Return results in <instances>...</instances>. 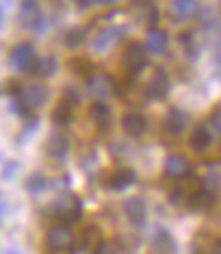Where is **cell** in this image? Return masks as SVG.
Wrapping results in <instances>:
<instances>
[{
  "label": "cell",
  "mask_w": 221,
  "mask_h": 254,
  "mask_svg": "<svg viewBox=\"0 0 221 254\" xmlns=\"http://www.w3.org/2000/svg\"><path fill=\"white\" fill-rule=\"evenodd\" d=\"M188 114L183 110H178V107H174V110L166 112L164 122H162V126H164V131L169 133V135H181V133L186 131V126H188Z\"/></svg>",
  "instance_id": "cell-10"
},
{
  "label": "cell",
  "mask_w": 221,
  "mask_h": 254,
  "mask_svg": "<svg viewBox=\"0 0 221 254\" xmlns=\"http://www.w3.org/2000/svg\"><path fill=\"white\" fill-rule=\"evenodd\" d=\"M10 214V202H7V197L0 192V216H7Z\"/></svg>",
  "instance_id": "cell-32"
},
{
  "label": "cell",
  "mask_w": 221,
  "mask_h": 254,
  "mask_svg": "<svg viewBox=\"0 0 221 254\" xmlns=\"http://www.w3.org/2000/svg\"><path fill=\"white\" fill-rule=\"evenodd\" d=\"M55 69H57V60L53 55L38 57V62H36V66H33V71H36L41 78H50L53 74H55Z\"/></svg>",
  "instance_id": "cell-25"
},
{
  "label": "cell",
  "mask_w": 221,
  "mask_h": 254,
  "mask_svg": "<svg viewBox=\"0 0 221 254\" xmlns=\"http://www.w3.org/2000/svg\"><path fill=\"white\" fill-rule=\"evenodd\" d=\"M124 214L136 228H143L147 219V202L143 197H129L124 202Z\"/></svg>",
  "instance_id": "cell-9"
},
{
  "label": "cell",
  "mask_w": 221,
  "mask_h": 254,
  "mask_svg": "<svg viewBox=\"0 0 221 254\" xmlns=\"http://www.w3.org/2000/svg\"><path fill=\"white\" fill-rule=\"evenodd\" d=\"M45 152H48V157H53V159H65L67 152H69V138H67V133H62V131L53 133L45 140Z\"/></svg>",
  "instance_id": "cell-13"
},
{
  "label": "cell",
  "mask_w": 221,
  "mask_h": 254,
  "mask_svg": "<svg viewBox=\"0 0 221 254\" xmlns=\"http://www.w3.org/2000/svg\"><path fill=\"white\" fill-rule=\"evenodd\" d=\"M214 252H221V240H214Z\"/></svg>",
  "instance_id": "cell-35"
},
{
  "label": "cell",
  "mask_w": 221,
  "mask_h": 254,
  "mask_svg": "<svg viewBox=\"0 0 221 254\" xmlns=\"http://www.w3.org/2000/svg\"><path fill=\"white\" fill-rule=\"evenodd\" d=\"M188 174H190V164H188L186 157H181V155L166 157V162H164V176L166 178L178 181V178H186Z\"/></svg>",
  "instance_id": "cell-15"
},
{
  "label": "cell",
  "mask_w": 221,
  "mask_h": 254,
  "mask_svg": "<svg viewBox=\"0 0 221 254\" xmlns=\"http://www.w3.org/2000/svg\"><path fill=\"white\" fill-rule=\"evenodd\" d=\"M141 10H143V19H147V22H157V7L152 0H143L141 2Z\"/></svg>",
  "instance_id": "cell-27"
},
{
  "label": "cell",
  "mask_w": 221,
  "mask_h": 254,
  "mask_svg": "<svg viewBox=\"0 0 221 254\" xmlns=\"http://www.w3.org/2000/svg\"><path fill=\"white\" fill-rule=\"evenodd\" d=\"M17 169H19L17 162H7V164L2 166V178H5V181H10V178L17 174Z\"/></svg>",
  "instance_id": "cell-28"
},
{
  "label": "cell",
  "mask_w": 221,
  "mask_h": 254,
  "mask_svg": "<svg viewBox=\"0 0 221 254\" xmlns=\"http://www.w3.org/2000/svg\"><path fill=\"white\" fill-rule=\"evenodd\" d=\"M93 2H95V0H74V5H76L78 10H88Z\"/></svg>",
  "instance_id": "cell-33"
},
{
  "label": "cell",
  "mask_w": 221,
  "mask_h": 254,
  "mask_svg": "<svg viewBox=\"0 0 221 254\" xmlns=\"http://www.w3.org/2000/svg\"><path fill=\"white\" fill-rule=\"evenodd\" d=\"M147 128V119H145L141 112H126L122 117V131L131 138H141Z\"/></svg>",
  "instance_id": "cell-11"
},
{
  "label": "cell",
  "mask_w": 221,
  "mask_h": 254,
  "mask_svg": "<svg viewBox=\"0 0 221 254\" xmlns=\"http://www.w3.org/2000/svg\"><path fill=\"white\" fill-rule=\"evenodd\" d=\"M65 100H69V102H72V105H78V93L74 88H65Z\"/></svg>",
  "instance_id": "cell-31"
},
{
  "label": "cell",
  "mask_w": 221,
  "mask_h": 254,
  "mask_svg": "<svg viewBox=\"0 0 221 254\" xmlns=\"http://www.w3.org/2000/svg\"><path fill=\"white\" fill-rule=\"evenodd\" d=\"M53 216L62 223H76L83 216V202L74 195V192H62L60 197L53 202Z\"/></svg>",
  "instance_id": "cell-1"
},
{
  "label": "cell",
  "mask_w": 221,
  "mask_h": 254,
  "mask_svg": "<svg viewBox=\"0 0 221 254\" xmlns=\"http://www.w3.org/2000/svg\"><path fill=\"white\" fill-rule=\"evenodd\" d=\"M133 183H136V171L129 169V166L112 171V176L107 178V188L114 190V192H122V190H126L129 186H133Z\"/></svg>",
  "instance_id": "cell-16"
},
{
  "label": "cell",
  "mask_w": 221,
  "mask_h": 254,
  "mask_svg": "<svg viewBox=\"0 0 221 254\" xmlns=\"http://www.w3.org/2000/svg\"><path fill=\"white\" fill-rule=\"evenodd\" d=\"M212 128H214V133L221 135V110H217L212 114Z\"/></svg>",
  "instance_id": "cell-30"
},
{
  "label": "cell",
  "mask_w": 221,
  "mask_h": 254,
  "mask_svg": "<svg viewBox=\"0 0 221 254\" xmlns=\"http://www.w3.org/2000/svg\"><path fill=\"white\" fill-rule=\"evenodd\" d=\"M19 24L24 29H33V31H43L48 26L45 14L38 7V0H24L22 7H19Z\"/></svg>",
  "instance_id": "cell-5"
},
{
  "label": "cell",
  "mask_w": 221,
  "mask_h": 254,
  "mask_svg": "<svg viewBox=\"0 0 221 254\" xmlns=\"http://www.w3.org/2000/svg\"><path fill=\"white\" fill-rule=\"evenodd\" d=\"M102 243V233H100V228L98 226H86L83 228V233H81V238H78V247L81 250H98V245Z\"/></svg>",
  "instance_id": "cell-19"
},
{
  "label": "cell",
  "mask_w": 221,
  "mask_h": 254,
  "mask_svg": "<svg viewBox=\"0 0 221 254\" xmlns=\"http://www.w3.org/2000/svg\"><path fill=\"white\" fill-rule=\"evenodd\" d=\"M88 93L95 100H107L117 93V83L107 74H95V76H88Z\"/></svg>",
  "instance_id": "cell-7"
},
{
  "label": "cell",
  "mask_w": 221,
  "mask_h": 254,
  "mask_svg": "<svg viewBox=\"0 0 221 254\" xmlns=\"http://www.w3.org/2000/svg\"><path fill=\"white\" fill-rule=\"evenodd\" d=\"M122 64L129 76H138L143 71V66L147 64V48L143 43H129L124 50Z\"/></svg>",
  "instance_id": "cell-3"
},
{
  "label": "cell",
  "mask_w": 221,
  "mask_h": 254,
  "mask_svg": "<svg viewBox=\"0 0 221 254\" xmlns=\"http://www.w3.org/2000/svg\"><path fill=\"white\" fill-rule=\"evenodd\" d=\"M72 119H74V105H72L69 100H62L55 110H53V122H55L57 126H69Z\"/></svg>",
  "instance_id": "cell-22"
},
{
  "label": "cell",
  "mask_w": 221,
  "mask_h": 254,
  "mask_svg": "<svg viewBox=\"0 0 221 254\" xmlns=\"http://www.w3.org/2000/svg\"><path fill=\"white\" fill-rule=\"evenodd\" d=\"M169 88H171V83H169V74H166L164 69H155L152 78L147 81L145 95H147V100L159 102V100H164L166 95H169Z\"/></svg>",
  "instance_id": "cell-8"
},
{
  "label": "cell",
  "mask_w": 221,
  "mask_h": 254,
  "mask_svg": "<svg viewBox=\"0 0 221 254\" xmlns=\"http://www.w3.org/2000/svg\"><path fill=\"white\" fill-rule=\"evenodd\" d=\"M169 45V33L164 29H150L147 38H145V48L147 53H164Z\"/></svg>",
  "instance_id": "cell-18"
},
{
  "label": "cell",
  "mask_w": 221,
  "mask_h": 254,
  "mask_svg": "<svg viewBox=\"0 0 221 254\" xmlns=\"http://www.w3.org/2000/svg\"><path fill=\"white\" fill-rule=\"evenodd\" d=\"M36 62H38V55H36V48L31 43H17L10 50V64L22 74L33 71Z\"/></svg>",
  "instance_id": "cell-4"
},
{
  "label": "cell",
  "mask_w": 221,
  "mask_h": 254,
  "mask_svg": "<svg viewBox=\"0 0 221 254\" xmlns=\"http://www.w3.org/2000/svg\"><path fill=\"white\" fill-rule=\"evenodd\" d=\"M95 2H100V5H112L114 0H95Z\"/></svg>",
  "instance_id": "cell-36"
},
{
  "label": "cell",
  "mask_w": 221,
  "mask_h": 254,
  "mask_svg": "<svg viewBox=\"0 0 221 254\" xmlns=\"http://www.w3.org/2000/svg\"><path fill=\"white\" fill-rule=\"evenodd\" d=\"M72 223H57L45 233V250L48 252H72L74 250V233L69 228Z\"/></svg>",
  "instance_id": "cell-2"
},
{
  "label": "cell",
  "mask_w": 221,
  "mask_h": 254,
  "mask_svg": "<svg viewBox=\"0 0 221 254\" xmlns=\"http://www.w3.org/2000/svg\"><path fill=\"white\" fill-rule=\"evenodd\" d=\"M2 17H5V5H2V0H0V26H2Z\"/></svg>",
  "instance_id": "cell-34"
},
{
  "label": "cell",
  "mask_w": 221,
  "mask_h": 254,
  "mask_svg": "<svg viewBox=\"0 0 221 254\" xmlns=\"http://www.w3.org/2000/svg\"><path fill=\"white\" fill-rule=\"evenodd\" d=\"M48 178H45V174H41V171H33L31 176L24 181V188H26V192L29 195H41V192H45L48 190Z\"/></svg>",
  "instance_id": "cell-23"
},
{
  "label": "cell",
  "mask_w": 221,
  "mask_h": 254,
  "mask_svg": "<svg viewBox=\"0 0 221 254\" xmlns=\"http://www.w3.org/2000/svg\"><path fill=\"white\" fill-rule=\"evenodd\" d=\"M19 98L31 107V110H38V107H43L45 100H48V88L41 86V83H29V86H24L19 90Z\"/></svg>",
  "instance_id": "cell-12"
},
{
  "label": "cell",
  "mask_w": 221,
  "mask_h": 254,
  "mask_svg": "<svg viewBox=\"0 0 221 254\" xmlns=\"http://www.w3.org/2000/svg\"><path fill=\"white\" fill-rule=\"evenodd\" d=\"M152 245H155L157 252H174L176 250V243L166 228H157L155 235H152Z\"/></svg>",
  "instance_id": "cell-24"
},
{
  "label": "cell",
  "mask_w": 221,
  "mask_h": 254,
  "mask_svg": "<svg viewBox=\"0 0 221 254\" xmlns=\"http://www.w3.org/2000/svg\"><path fill=\"white\" fill-rule=\"evenodd\" d=\"M86 41V29H72L65 33V45L67 48H78Z\"/></svg>",
  "instance_id": "cell-26"
},
{
  "label": "cell",
  "mask_w": 221,
  "mask_h": 254,
  "mask_svg": "<svg viewBox=\"0 0 221 254\" xmlns=\"http://www.w3.org/2000/svg\"><path fill=\"white\" fill-rule=\"evenodd\" d=\"M190 147L195 150V152H205V150H210L212 147V131L207 126H195L193 133H190Z\"/></svg>",
  "instance_id": "cell-17"
},
{
  "label": "cell",
  "mask_w": 221,
  "mask_h": 254,
  "mask_svg": "<svg viewBox=\"0 0 221 254\" xmlns=\"http://www.w3.org/2000/svg\"><path fill=\"white\" fill-rule=\"evenodd\" d=\"M217 204V192L210 188H200L193 190V195L188 197V207L195 211H207Z\"/></svg>",
  "instance_id": "cell-14"
},
{
  "label": "cell",
  "mask_w": 221,
  "mask_h": 254,
  "mask_svg": "<svg viewBox=\"0 0 221 254\" xmlns=\"http://www.w3.org/2000/svg\"><path fill=\"white\" fill-rule=\"evenodd\" d=\"M171 12H174L176 22H186L198 12V0H174Z\"/></svg>",
  "instance_id": "cell-21"
},
{
  "label": "cell",
  "mask_w": 221,
  "mask_h": 254,
  "mask_svg": "<svg viewBox=\"0 0 221 254\" xmlns=\"http://www.w3.org/2000/svg\"><path fill=\"white\" fill-rule=\"evenodd\" d=\"M74 69H76L81 76H90V64L88 62H81V60H78V62H74Z\"/></svg>",
  "instance_id": "cell-29"
},
{
  "label": "cell",
  "mask_w": 221,
  "mask_h": 254,
  "mask_svg": "<svg viewBox=\"0 0 221 254\" xmlns=\"http://www.w3.org/2000/svg\"><path fill=\"white\" fill-rule=\"evenodd\" d=\"M124 31H126V29H122V26H105V29H100V31L93 36V41H90L93 50H95V53H107L110 48H114V45L119 43V38L124 36Z\"/></svg>",
  "instance_id": "cell-6"
},
{
  "label": "cell",
  "mask_w": 221,
  "mask_h": 254,
  "mask_svg": "<svg viewBox=\"0 0 221 254\" xmlns=\"http://www.w3.org/2000/svg\"><path fill=\"white\" fill-rule=\"evenodd\" d=\"M90 119L98 124L100 128L110 126V122H112V110H110V105H107L105 100H98V102H93V105H90Z\"/></svg>",
  "instance_id": "cell-20"
}]
</instances>
